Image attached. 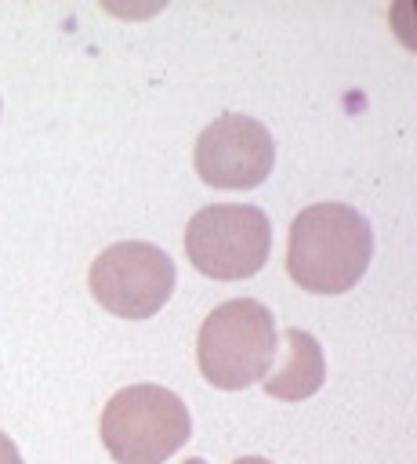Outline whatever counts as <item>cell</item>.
<instances>
[{"instance_id":"6da1fadb","label":"cell","mask_w":417,"mask_h":464,"mask_svg":"<svg viewBox=\"0 0 417 464\" xmlns=\"http://www.w3.org/2000/svg\"><path fill=\"white\" fill-rule=\"evenodd\" d=\"M373 257L370 221L348 203H312L290 221L286 272L308 294L352 290Z\"/></svg>"},{"instance_id":"7a4b0ae2","label":"cell","mask_w":417,"mask_h":464,"mask_svg":"<svg viewBox=\"0 0 417 464\" xmlns=\"http://www.w3.org/2000/svg\"><path fill=\"white\" fill-rule=\"evenodd\" d=\"M276 359V319L254 297H232L218 304L196 337L199 373L225 392L257 384Z\"/></svg>"},{"instance_id":"3957f363","label":"cell","mask_w":417,"mask_h":464,"mask_svg":"<svg viewBox=\"0 0 417 464\" xmlns=\"http://www.w3.org/2000/svg\"><path fill=\"white\" fill-rule=\"evenodd\" d=\"M189 435V406L160 384L120 388L102 410V446L116 464H163Z\"/></svg>"},{"instance_id":"277c9868","label":"cell","mask_w":417,"mask_h":464,"mask_svg":"<svg viewBox=\"0 0 417 464\" xmlns=\"http://www.w3.org/2000/svg\"><path fill=\"white\" fill-rule=\"evenodd\" d=\"M272 250V225L250 203H214L189 218L185 254L196 272L232 283L265 268Z\"/></svg>"},{"instance_id":"5b68a950","label":"cell","mask_w":417,"mask_h":464,"mask_svg":"<svg viewBox=\"0 0 417 464\" xmlns=\"http://www.w3.org/2000/svg\"><path fill=\"white\" fill-rule=\"evenodd\" d=\"M174 261L156 243L123 239L105 246L87 272L94 301L120 319H149L174 294Z\"/></svg>"},{"instance_id":"8992f818","label":"cell","mask_w":417,"mask_h":464,"mask_svg":"<svg viewBox=\"0 0 417 464\" xmlns=\"http://www.w3.org/2000/svg\"><path fill=\"white\" fill-rule=\"evenodd\" d=\"M276 163V141L254 116L225 112L196 138V174L214 188H257Z\"/></svg>"},{"instance_id":"52a82bcc","label":"cell","mask_w":417,"mask_h":464,"mask_svg":"<svg viewBox=\"0 0 417 464\" xmlns=\"http://www.w3.org/2000/svg\"><path fill=\"white\" fill-rule=\"evenodd\" d=\"M326 381V359H323V348L319 341L308 334V330H297L290 326L283 334V366L265 373L261 384L272 399H286V402H297V399H308L323 388Z\"/></svg>"},{"instance_id":"ba28073f","label":"cell","mask_w":417,"mask_h":464,"mask_svg":"<svg viewBox=\"0 0 417 464\" xmlns=\"http://www.w3.org/2000/svg\"><path fill=\"white\" fill-rule=\"evenodd\" d=\"M0 464H22V453H18V446L0 431Z\"/></svg>"},{"instance_id":"9c48e42d","label":"cell","mask_w":417,"mask_h":464,"mask_svg":"<svg viewBox=\"0 0 417 464\" xmlns=\"http://www.w3.org/2000/svg\"><path fill=\"white\" fill-rule=\"evenodd\" d=\"M232 464H272V460H265V457H239V460H232Z\"/></svg>"},{"instance_id":"30bf717a","label":"cell","mask_w":417,"mask_h":464,"mask_svg":"<svg viewBox=\"0 0 417 464\" xmlns=\"http://www.w3.org/2000/svg\"><path fill=\"white\" fill-rule=\"evenodd\" d=\"M185 464H207V460H203V457H189Z\"/></svg>"}]
</instances>
